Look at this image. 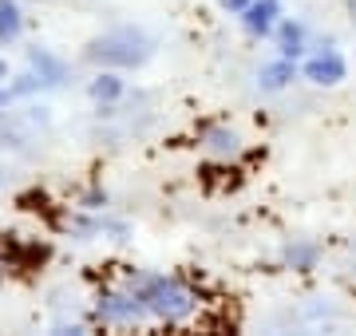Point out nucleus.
Here are the masks:
<instances>
[{"mask_svg":"<svg viewBox=\"0 0 356 336\" xmlns=\"http://www.w3.org/2000/svg\"><path fill=\"white\" fill-rule=\"evenodd\" d=\"M348 12H353V24H356V0H348Z\"/></svg>","mask_w":356,"mask_h":336,"instance_id":"obj_16","label":"nucleus"},{"mask_svg":"<svg viewBox=\"0 0 356 336\" xmlns=\"http://www.w3.org/2000/svg\"><path fill=\"white\" fill-rule=\"evenodd\" d=\"M206 146L218 151V155H234V151H238V135H234V131L214 127V131H206Z\"/></svg>","mask_w":356,"mask_h":336,"instance_id":"obj_11","label":"nucleus"},{"mask_svg":"<svg viewBox=\"0 0 356 336\" xmlns=\"http://www.w3.org/2000/svg\"><path fill=\"white\" fill-rule=\"evenodd\" d=\"M24 32V16L16 0H0V44H16Z\"/></svg>","mask_w":356,"mask_h":336,"instance_id":"obj_8","label":"nucleus"},{"mask_svg":"<svg viewBox=\"0 0 356 336\" xmlns=\"http://www.w3.org/2000/svg\"><path fill=\"white\" fill-rule=\"evenodd\" d=\"M139 301H143V309L154 312V317H163V321H182V317L194 312V293L182 281H175V277H154V281H147L139 289Z\"/></svg>","mask_w":356,"mask_h":336,"instance_id":"obj_2","label":"nucleus"},{"mask_svg":"<svg viewBox=\"0 0 356 336\" xmlns=\"http://www.w3.org/2000/svg\"><path fill=\"white\" fill-rule=\"evenodd\" d=\"M344 72H348V67H344V60L337 52H321L305 64V79L317 83V87H337V83L344 79Z\"/></svg>","mask_w":356,"mask_h":336,"instance_id":"obj_3","label":"nucleus"},{"mask_svg":"<svg viewBox=\"0 0 356 336\" xmlns=\"http://www.w3.org/2000/svg\"><path fill=\"white\" fill-rule=\"evenodd\" d=\"M289 79H293V60L281 56V60H273V64H266L261 72H257V87L261 91H281Z\"/></svg>","mask_w":356,"mask_h":336,"instance_id":"obj_6","label":"nucleus"},{"mask_svg":"<svg viewBox=\"0 0 356 336\" xmlns=\"http://www.w3.org/2000/svg\"><path fill=\"white\" fill-rule=\"evenodd\" d=\"M32 64H36V72H40L44 83H60V79H64V64L51 60L48 52H40V48H32Z\"/></svg>","mask_w":356,"mask_h":336,"instance_id":"obj_10","label":"nucleus"},{"mask_svg":"<svg viewBox=\"0 0 356 336\" xmlns=\"http://www.w3.org/2000/svg\"><path fill=\"white\" fill-rule=\"evenodd\" d=\"M8 95H13V91H4V87H0V107L8 103Z\"/></svg>","mask_w":356,"mask_h":336,"instance_id":"obj_15","label":"nucleus"},{"mask_svg":"<svg viewBox=\"0 0 356 336\" xmlns=\"http://www.w3.org/2000/svg\"><path fill=\"white\" fill-rule=\"evenodd\" d=\"M4 79H8V64H4V60H0V83H4Z\"/></svg>","mask_w":356,"mask_h":336,"instance_id":"obj_14","label":"nucleus"},{"mask_svg":"<svg viewBox=\"0 0 356 336\" xmlns=\"http://www.w3.org/2000/svg\"><path fill=\"white\" fill-rule=\"evenodd\" d=\"M91 99H95V103H115V99H119V95H123V79L115 76V67H103L99 76L91 79Z\"/></svg>","mask_w":356,"mask_h":336,"instance_id":"obj_7","label":"nucleus"},{"mask_svg":"<svg viewBox=\"0 0 356 336\" xmlns=\"http://www.w3.org/2000/svg\"><path fill=\"white\" fill-rule=\"evenodd\" d=\"M277 44H281V56L297 60V56H301V48H305V32H301V24H293V20H281Z\"/></svg>","mask_w":356,"mask_h":336,"instance_id":"obj_9","label":"nucleus"},{"mask_svg":"<svg viewBox=\"0 0 356 336\" xmlns=\"http://www.w3.org/2000/svg\"><path fill=\"white\" fill-rule=\"evenodd\" d=\"M277 16H281L277 0H250V8L242 12V24H245V32H254V36H269L273 24H277Z\"/></svg>","mask_w":356,"mask_h":336,"instance_id":"obj_4","label":"nucleus"},{"mask_svg":"<svg viewBox=\"0 0 356 336\" xmlns=\"http://www.w3.org/2000/svg\"><path fill=\"white\" fill-rule=\"evenodd\" d=\"M222 8H226V12H245L250 0H222Z\"/></svg>","mask_w":356,"mask_h":336,"instance_id":"obj_13","label":"nucleus"},{"mask_svg":"<svg viewBox=\"0 0 356 336\" xmlns=\"http://www.w3.org/2000/svg\"><path fill=\"white\" fill-rule=\"evenodd\" d=\"M151 36L139 28H111L83 48V60L95 67H139L151 60Z\"/></svg>","mask_w":356,"mask_h":336,"instance_id":"obj_1","label":"nucleus"},{"mask_svg":"<svg viewBox=\"0 0 356 336\" xmlns=\"http://www.w3.org/2000/svg\"><path fill=\"white\" fill-rule=\"evenodd\" d=\"M139 312H143V301L135 297H103L99 301V317L103 321H139Z\"/></svg>","mask_w":356,"mask_h":336,"instance_id":"obj_5","label":"nucleus"},{"mask_svg":"<svg viewBox=\"0 0 356 336\" xmlns=\"http://www.w3.org/2000/svg\"><path fill=\"white\" fill-rule=\"evenodd\" d=\"M313 258H317V253H313V249H289V265H297V269H313Z\"/></svg>","mask_w":356,"mask_h":336,"instance_id":"obj_12","label":"nucleus"}]
</instances>
